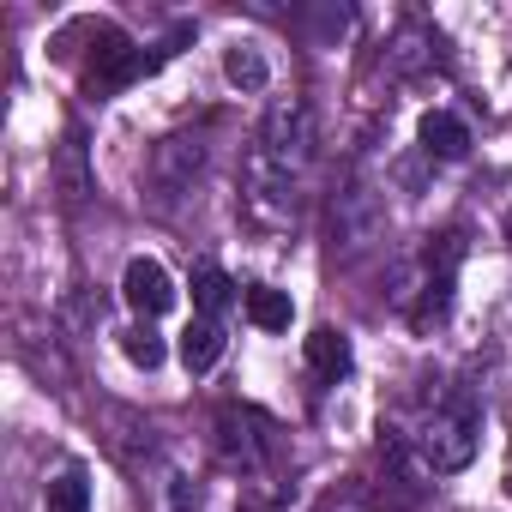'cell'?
<instances>
[{"instance_id": "obj_1", "label": "cell", "mask_w": 512, "mask_h": 512, "mask_svg": "<svg viewBox=\"0 0 512 512\" xmlns=\"http://www.w3.org/2000/svg\"><path fill=\"white\" fill-rule=\"evenodd\" d=\"M416 446H422V464H428L434 476L464 470V464L476 458V410H470V404H446V410H434V416L422 422Z\"/></svg>"}, {"instance_id": "obj_2", "label": "cell", "mask_w": 512, "mask_h": 512, "mask_svg": "<svg viewBox=\"0 0 512 512\" xmlns=\"http://www.w3.org/2000/svg\"><path fill=\"white\" fill-rule=\"evenodd\" d=\"M253 151H266L284 175H296V169L314 157V121H308V109H302V103H278V109L266 115L260 139H253Z\"/></svg>"}, {"instance_id": "obj_3", "label": "cell", "mask_w": 512, "mask_h": 512, "mask_svg": "<svg viewBox=\"0 0 512 512\" xmlns=\"http://www.w3.org/2000/svg\"><path fill=\"white\" fill-rule=\"evenodd\" d=\"M139 73H151V55H139L127 31L103 25L97 31V61H91V85L97 91H115V85H133Z\"/></svg>"}, {"instance_id": "obj_4", "label": "cell", "mask_w": 512, "mask_h": 512, "mask_svg": "<svg viewBox=\"0 0 512 512\" xmlns=\"http://www.w3.org/2000/svg\"><path fill=\"white\" fill-rule=\"evenodd\" d=\"M121 296H127V308H139L145 320L151 314H169L175 308V284H169V272L157 266V260H127V272H121Z\"/></svg>"}, {"instance_id": "obj_5", "label": "cell", "mask_w": 512, "mask_h": 512, "mask_svg": "<svg viewBox=\"0 0 512 512\" xmlns=\"http://www.w3.org/2000/svg\"><path fill=\"white\" fill-rule=\"evenodd\" d=\"M199 163H205V139H193V133H175V139H163V145L151 151L157 187H187V181L199 175Z\"/></svg>"}, {"instance_id": "obj_6", "label": "cell", "mask_w": 512, "mask_h": 512, "mask_svg": "<svg viewBox=\"0 0 512 512\" xmlns=\"http://www.w3.org/2000/svg\"><path fill=\"white\" fill-rule=\"evenodd\" d=\"M374 229H380V199H374L368 187L338 193V241H344V247H356V241H368Z\"/></svg>"}, {"instance_id": "obj_7", "label": "cell", "mask_w": 512, "mask_h": 512, "mask_svg": "<svg viewBox=\"0 0 512 512\" xmlns=\"http://www.w3.org/2000/svg\"><path fill=\"white\" fill-rule=\"evenodd\" d=\"M422 151L452 163V157L470 151V127H464L458 115H446V109H428V115H422Z\"/></svg>"}, {"instance_id": "obj_8", "label": "cell", "mask_w": 512, "mask_h": 512, "mask_svg": "<svg viewBox=\"0 0 512 512\" xmlns=\"http://www.w3.org/2000/svg\"><path fill=\"white\" fill-rule=\"evenodd\" d=\"M308 362H314L320 380H344L350 374V338L338 326H314L308 332Z\"/></svg>"}, {"instance_id": "obj_9", "label": "cell", "mask_w": 512, "mask_h": 512, "mask_svg": "<svg viewBox=\"0 0 512 512\" xmlns=\"http://www.w3.org/2000/svg\"><path fill=\"white\" fill-rule=\"evenodd\" d=\"M247 320L260 326V332H290L296 302H290L284 290H272V284H253V290H247Z\"/></svg>"}, {"instance_id": "obj_10", "label": "cell", "mask_w": 512, "mask_h": 512, "mask_svg": "<svg viewBox=\"0 0 512 512\" xmlns=\"http://www.w3.org/2000/svg\"><path fill=\"white\" fill-rule=\"evenodd\" d=\"M217 356H223V332H217L211 320H193V326L181 332V362H187V374H211Z\"/></svg>"}, {"instance_id": "obj_11", "label": "cell", "mask_w": 512, "mask_h": 512, "mask_svg": "<svg viewBox=\"0 0 512 512\" xmlns=\"http://www.w3.org/2000/svg\"><path fill=\"white\" fill-rule=\"evenodd\" d=\"M223 73H229V85H235V91H266V85H272L266 55H260V49H247V43H235V49L223 55Z\"/></svg>"}, {"instance_id": "obj_12", "label": "cell", "mask_w": 512, "mask_h": 512, "mask_svg": "<svg viewBox=\"0 0 512 512\" xmlns=\"http://www.w3.org/2000/svg\"><path fill=\"white\" fill-rule=\"evenodd\" d=\"M49 512H91V476H85V464H67L49 482Z\"/></svg>"}, {"instance_id": "obj_13", "label": "cell", "mask_w": 512, "mask_h": 512, "mask_svg": "<svg viewBox=\"0 0 512 512\" xmlns=\"http://www.w3.org/2000/svg\"><path fill=\"white\" fill-rule=\"evenodd\" d=\"M85 193H91V175H85V139L67 133V145H61V199L79 205Z\"/></svg>"}, {"instance_id": "obj_14", "label": "cell", "mask_w": 512, "mask_h": 512, "mask_svg": "<svg viewBox=\"0 0 512 512\" xmlns=\"http://www.w3.org/2000/svg\"><path fill=\"white\" fill-rule=\"evenodd\" d=\"M229 296H235V284H229L217 266H199V272H193V308H199L205 320H211V314H223V308H229Z\"/></svg>"}, {"instance_id": "obj_15", "label": "cell", "mask_w": 512, "mask_h": 512, "mask_svg": "<svg viewBox=\"0 0 512 512\" xmlns=\"http://www.w3.org/2000/svg\"><path fill=\"white\" fill-rule=\"evenodd\" d=\"M121 350H127V362H133V368H145V374H151V368H163V338H157L151 326H133V332L121 338Z\"/></svg>"}, {"instance_id": "obj_16", "label": "cell", "mask_w": 512, "mask_h": 512, "mask_svg": "<svg viewBox=\"0 0 512 512\" xmlns=\"http://www.w3.org/2000/svg\"><path fill=\"white\" fill-rule=\"evenodd\" d=\"M217 428H223V452H229V458H241L247 470H253V464H260V440H253V434H247V422H241V416H223Z\"/></svg>"}, {"instance_id": "obj_17", "label": "cell", "mask_w": 512, "mask_h": 512, "mask_svg": "<svg viewBox=\"0 0 512 512\" xmlns=\"http://www.w3.org/2000/svg\"><path fill=\"white\" fill-rule=\"evenodd\" d=\"M422 49H428V31H404V37L392 43V67H398V73H410V67H422V61H428Z\"/></svg>"}, {"instance_id": "obj_18", "label": "cell", "mask_w": 512, "mask_h": 512, "mask_svg": "<svg viewBox=\"0 0 512 512\" xmlns=\"http://www.w3.org/2000/svg\"><path fill=\"white\" fill-rule=\"evenodd\" d=\"M169 506H175V512H193V506H199V488H193L187 476H175V482H169Z\"/></svg>"}, {"instance_id": "obj_19", "label": "cell", "mask_w": 512, "mask_h": 512, "mask_svg": "<svg viewBox=\"0 0 512 512\" xmlns=\"http://www.w3.org/2000/svg\"><path fill=\"white\" fill-rule=\"evenodd\" d=\"M506 247H512V211H506Z\"/></svg>"}, {"instance_id": "obj_20", "label": "cell", "mask_w": 512, "mask_h": 512, "mask_svg": "<svg viewBox=\"0 0 512 512\" xmlns=\"http://www.w3.org/2000/svg\"><path fill=\"white\" fill-rule=\"evenodd\" d=\"M506 494H512V476H506Z\"/></svg>"}]
</instances>
